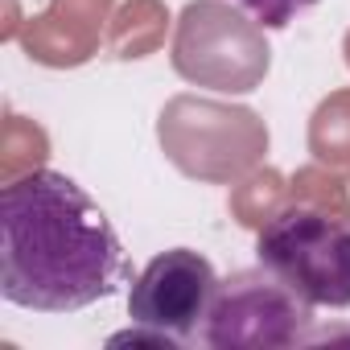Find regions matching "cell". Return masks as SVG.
Segmentation results:
<instances>
[{"label":"cell","mask_w":350,"mask_h":350,"mask_svg":"<svg viewBox=\"0 0 350 350\" xmlns=\"http://www.w3.org/2000/svg\"><path fill=\"white\" fill-rule=\"evenodd\" d=\"M128 280L124 243L99 202L58 169H33L0 194V297L33 313H75Z\"/></svg>","instance_id":"6da1fadb"},{"label":"cell","mask_w":350,"mask_h":350,"mask_svg":"<svg viewBox=\"0 0 350 350\" xmlns=\"http://www.w3.org/2000/svg\"><path fill=\"white\" fill-rule=\"evenodd\" d=\"M256 260L305 305L350 309V227L338 219L313 206H284L264 223Z\"/></svg>","instance_id":"7a4b0ae2"},{"label":"cell","mask_w":350,"mask_h":350,"mask_svg":"<svg viewBox=\"0 0 350 350\" xmlns=\"http://www.w3.org/2000/svg\"><path fill=\"white\" fill-rule=\"evenodd\" d=\"M219 276L206 256L190 247L161 252L144 264V272L132 280L128 293V317L136 329L165 338V342H186L206 325V313L219 297Z\"/></svg>","instance_id":"3957f363"},{"label":"cell","mask_w":350,"mask_h":350,"mask_svg":"<svg viewBox=\"0 0 350 350\" xmlns=\"http://www.w3.org/2000/svg\"><path fill=\"white\" fill-rule=\"evenodd\" d=\"M309 309L313 305L288 293L268 268L239 272L219 284V297L202 325V342L206 346H288L301 338Z\"/></svg>","instance_id":"277c9868"},{"label":"cell","mask_w":350,"mask_h":350,"mask_svg":"<svg viewBox=\"0 0 350 350\" xmlns=\"http://www.w3.org/2000/svg\"><path fill=\"white\" fill-rule=\"evenodd\" d=\"M235 5L264 29H284L288 21H297L305 9H313L317 0H235Z\"/></svg>","instance_id":"5b68a950"}]
</instances>
